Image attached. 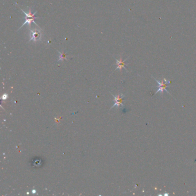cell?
<instances>
[{"label":"cell","instance_id":"cell-1","mask_svg":"<svg viewBox=\"0 0 196 196\" xmlns=\"http://www.w3.org/2000/svg\"><path fill=\"white\" fill-rule=\"evenodd\" d=\"M20 10L23 12V13H24V14H25V21L24 22V24H23V25H21L20 27V28L18 29L17 30H19V29H20L22 27L25 25H28L29 27V28H30V27H31V23H34L36 25H37L38 27V25L37 24H36L35 22V19H38V18L39 17H36L35 16V14L37 13V12H35L34 13H32V10H31V8H29V12L28 13H26L25 12H24L23 9H21L20 8Z\"/></svg>","mask_w":196,"mask_h":196},{"label":"cell","instance_id":"cell-2","mask_svg":"<svg viewBox=\"0 0 196 196\" xmlns=\"http://www.w3.org/2000/svg\"><path fill=\"white\" fill-rule=\"evenodd\" d=\"M30 40L29 41L33 40L34 42H38L42 40V33L40 30L38 29H33L32 30L30 29Z\"/></svg>","mask_w":196,"mask_h":196},{"label":"cell","instance_id":"cell-3","mask_svg":"<svg viewBox=\"0 0 196 196\" xmlns=\"http://www.w3.org/2000/svg\"><path fill=\"white\" fill-rule=\"evenodd\" d=\"M154 79H155V80L156 81H157V82L158 84V90H157V92L155 93V94H157V93H159V92H161V93L163 92V91H164V90L166 91L167 93L170 94L169 92H168V91L167 90V89H166V87L167 86V85L168 83H170V81H168V82L167 81V82H166V83H164V79H163V80L162 81V82L159 81L158 80H157V79H155V78H154Z\"/></svg>","mask_w":196,"mask_h":196},{"label":"cell","instance_id":"cell-4","mask_svg":"<svg viewBox=\"0 0 196 196\" xmlns=\"http://www.w3.org/2000/svg\"><path fill=\"white\" fill-rule=\"evenodd\" d=\"M113 96L114 97L115 104L112 107V108L115 106H117L118 108V107H120L121 105L123 106V104H122V101H123V98L124 97L123 95L119 94L116 96H115L114 95H113Z\"/></svg>","mask_w":196,"mask_h":196},{"label":"cell","instance_id":"cell-5","mask_svg":"<svg viewBox=\"0 0 196 196\" xmlns=\"http://www.w3.org/2000/svg\"><path fill=\"white\" fill-rule=\"evenodd\" d=\"M127 60V59H126ZM126 60H125L124 61L122 60V58L121 57L120 58V60H117V59H116V65H117V68L116 69V70H117V69H119L120 70V71H121L122 70V68H124L125 70H127V69L125 68V66L127 65V64L125 63V61H126Z\"/></svg>","mask_w":196,"mask_h":196},{"label":"cell","instance_id":"cell-6","mask_svg":"<svg viewBox=\"0 0 196 196\" xmlns=\"http://www.w3.org/2000/svg\"><path fill=\"white\" fill-rule=\"evenodd\" d=\"M58 53L59 54V59H58V61H63L64 60H67V56L68 55L66 54L65 52H60V51H58Z\"/></svg>","mask_w":196,"mask_h":196},{"label":"cell","instance_id":"cell-7","mask_svg":"<svg viewBox=\"0 0 196 196\" xmlns=\"http://www.w3.org/2000/svg\"><path fill=\"white\" fill-rule=\"evenodd\" d=\"M8 95L7 94H4V95H3V96H2V99L3 100H6V99H7V98H8Z\"/></svg>","mask_w":196,"mask_h":196},{"label":"cell","instance_id":"cell-8","mask_svg":"<svg viewBox=\"0 0 196 196\" xmlns=\"http://www.w3.org/2000/svg\"><path fill=\"white\" fill-rule=\"evenodd\" d=\"M36 191L35 190H32V193L35 194V193H36Z\"/></svg>","mask_w":196,"mask_h":196}]
</instances>
